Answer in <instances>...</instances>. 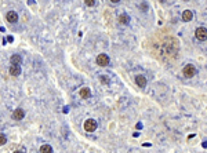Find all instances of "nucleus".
Masks as SVG:
<instances>
[{
    "label": "nucleus",
    "mask_w": 207,
    "mask_h": 153,
    "mask_svg": "<svg viewBox=\"0 0 207 153\" xmlns=\"http://www.w3.org/2000/svg\"><path fill=\"white\" fill-rule=\"evenodd\" d=\"M182 72H184V76H185V77H193L195 73H196V68L193 65H191V63H188V65L184 66Z\"/></svg>",
    "instance_id": "f257e3e1"
},
{
    "label": "nucleus",
    "mask_w": 207,
    "mask_h": 153,
    "mask_svg": "<svg viewBox=\"0 0 207 153\" xmlns=\"http://www.w3.org/2000/svg\"><path fill=\"white\" fill-rule=\"evenodd\" d=\"M97 128V121L93 120V119H88V120H86V123H84V130L87 132H93L95 131Z\"/></svg>",
    "instance_id": "f03ea898"
},
{
    "label": "nucleus",
    "mask_w": 207,
    "mask_h": 153,
    "mask_svg": "<svg viewBox=\"0 0 207 153\" xmlns=\"http://www.w3.org/2000/svg\"><path fill=\"white\" fill-rule=\"evenodd\" d=\"M195 35H196V39H198V40L204 42V40L207 39V30H206V28H198V29H196V32H195Z\"/></svg>",
    "instance_id": "7ed1b4c3"
},
{
    "label": "nucleus",
    "mask_w": 207,
    "mask_h": 153,
    "mask_svg": "<svg viewBox=\"0 0 207 153\" xmlns=\"http://www.w3.org/2000/svg\"><path fill=\"white\" fill-rule=\"evenodd\" d=\"M97 63H98L99 66H106L109 63V57L106 54H99L98 57H97Z\"/></svg>",
    "instance_id": "20e7f679"
},
{
    "label": "nucleus",
    "mask_w": 207,
    "mask_h": 153,
    "mask_svg": "<svg viewBox=\"0 0 207 153\" xmlns=\"http://www.w3.org/2000/svg\"><path fill=\"white\" fill-rule=\"evenodd\" d=\"M25 117V110L22 108H17L14 110V113H12V119L14 120H22Z\"/></svg>",
    "instance_id": "39448f33"
},
{
    "label": "nucleus",
    "mask_w": 207,
    "mask_h": 153,
    "mask_svg": "<svg viewBox=\"0 0 207 153\" xmlns=\"http://www.w3.org/2000/svg\"><path fill=\"white\" fill-rule=\"evenodd\" d=\"M135 83H137L140 87H145V86H147V77L142 75L135 76Z\"/></svg>",
    "instance_id": "423d86ee"
},
{
    "label": "nucleus",
    "mask_w": 207,
    "mask_h": 153,
    "mask_svg": "<svg viewBox=\"0 0 207 153\" xmlns=\"http://www.w3.org/2000/svg\"><path fill=\"white\" fill-rule=\"evenodd\" d=\"M7 21L12 22V24H14V22H17V21H18V14H17L15 11H9V12H7Z\"/></svg>",
    "instance_id": "0eeeda50"
},
{
    "label": "nucleus",
    "mask_w": 207,
    "mask_h": 153,
    "mask_svg": "<svg viewBox=\"0 0 207 153\" xmlns=\"http://www.w3.org/2000/svg\"><path fill=\"white\" fill-rule=\"evenodd\" d=\"M10 75L11 76L21 75V68H19V65H11V68H10Z\"/></svg>",
    "instance_id": "6e6552de"
},
{
    "label": "nucleus",
    "mask_w": 207,
    "mask_h": 153,
    "mask_svg": "<svg viewBox=\"0 0 207 153\" xmlns=\"http://www.w3.org/2000/svg\"><path fill=\"white\" fill-rule=\"evenodd\" d=\"M192 18H193V12L191 11V10H185V11L182 12V19H184L185 22L191 21Z\"/></svg>",
    "instance_id": "1a4fd4ad"
},
{
    "label": "nucleus",
    "mask_w": 207,
    "mask_h": 153,
    "mask_svg": "<svg viewBox=\"0 0 207 153\" xmlns=\"http://www.w3.org/2000/svg\"><path fill=\"white\" fill-rule=\"evenodd\" d=\"M90 95H91V91H90V88H87V87H83V88H81V90H80V97H81V98L87 99Z\"/></svg>",
    "instance_id": "9d476101"
},
{
    "label": "nucleus",
    "mask_w": 207,
    "mask_h": 153,
    "mask_svg": "<svg viewBox=\"0 0 207 153\" xmlns=\"http://www.w3.org/2000/svg\"><path fill=\"white\" fill-rule=\"evenodd\" d=\"M119 22L120 24H123V25H129L130 24V17L127 14H122L119 17Z\"/></svg>",
    "instance_id": "9b49d317"
},
{
    "label": "nucleus",
    "mask_w": 207,
    "mask_h": 153,
    "mask_svg": "<svg viewBox=\"0 0 207 153\" xmlns=\"http://www.w3.org/2000/svg\"><path fill=\"white\" fill-rule=\"evenodd\" d=\"M10 61H11V65H19V63L22 62V58L19 57V55L15 54V55H12L11 59H10Z\"/></svg>",
    "instance_id": "f8f14e48"
},
{
    "label": "nucleus",
    "mask_w": 207,
    "mask_h": 153,
    "mask_svg": "<svg viewBox=\"0 0 207 153\" xmlns=\"http://www.w3.org/2000/svg\"><path fill=\"white\" fill-rule=\"evenodd\" d=\"M40 152L42 153H51L53 152V148H51L50 145H43V146L40 148Z\"/></svg>",
    "instance_id": "ddd939ff"
},
{
    "label": "nucleus",
    "mask_w": 207,
    "mask_h": 153,
    "mask_svg": "<svg viewBox=\"0 0 207 153\" xmlns=\"http://www.w3.org/2000/svg\"><path fill=\"white\" fill-rule=\"evenodd\" d=\"M7 142V138H6V135L4 134H0V146H3L4 144Z\"/></svg>",
    "instance_id": "4468645a"
},
{
    "label": "nucleus",
    "mask_w": 207,
    "mask_h": 153,
    "mask_svg": "<svg viewBox=\"0 0 207 153\" xmlns=\"http://www.w3.org/2000/svg\"><path fill=\"white\" fill-rule=\"evenodd\" d=\"M84 3H86V6L91 7V6H94V4H95V0H84Z\"/></svg>",
    "instance_id": "2eb2a0df"
},
{
    "label": "nucleus",
    "mask_w": 207,
    "mask_h": 153,
    "mask_svg": "<svg viewBox=\"0 0 207 153\" xmlns=\"http://www.w3.org/2000/svg\"><path fill=\"white\" fill-rule=\"evenodd\" d=\"M101 83L108 84L109 83V77H108V76H101Z\"/></svg>",
    "instance_id": "dca6fc26"
},
{
    "label": "nucleus",
    "mask_w": 207,
    "mask_h": 153,
    "mask_svg": "<svg viewBox=\"0 0 207 153\" xmlns=\"http://www.w3.org/2000/svg\"><path fill=\"white\" fill-rule=\"evenodd\" d=\"M111 2H112V3H119L120 0H111Z\"/></svg>",
    "instance_id": "f3484780"
},
{
    "label": "nucleus",
    "mask_w": 207,
    "mask_h": 153,
    "mask_svg": "<svg viewBox=\"0 0 207 153\" xmlns=\"http://www.w3.org/2000/svg\"><path fill=\"white\" fill-rule=\"evenodd\" d=\"M164 2H166V0H162V3H164Z\"/></svg>",
    "instance_id": "a211bd4d"
}]
</instances>
